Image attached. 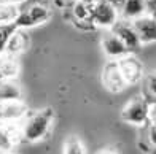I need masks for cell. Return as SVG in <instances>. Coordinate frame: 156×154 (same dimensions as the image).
I'll return each instance as SVG.
<instances>
[{
  "label": "cell",
  "instance_id": "obj_11",
  "mask_svg": "<svg viewBox=\"0 0 156 154\" xmlns=\"http://www.w3.org/2000/svg\"><path fill=\"white\" fill-rule=\"evenodd\" d=\"M101 46H102V51L105 53V56L113 59V60H118V59L124 57L126 54H129V50L126 48V45L119 40L118 35H115L112 30L107 32L102 37Z\"/></svg>",
  "mask_w": 156,
  "mask_h": 154
},
{
  "label": "cell",
  "instance_id": "obj_9",
  "mask_svg": "<svg viewBox=\"0 0 156 154\" xmlns=\"http://www.w3.org/2000/svg\"><path fill=\"white\" fill-rule=\"evenodd\" d=\"M27 115V107L23 100L0 102V122H19Z\"/></svg>",
  "mask_w": 156,
  "mask_h": 154
},
{
  "label": "cell",
  "instance_id": "obj_2",
  "mask_svg": "<svg viewBox=\"0 0 156 154\" xmlns=\"http://www.w3.org/2000/svg\"><path fill=\"white\" fill-rule=\"evenodd\" d=\"M150 113L151 107L145 99L136 97L131 102H127L124 105V108L121 110V119L131 125H145L150 121Z\"/></svg>",
  "mask_w": 156,
  "mask_h": 154
},
{
  "label": "cell",
  "instance_id": "obj_7",
  "mask_svg": "<svg viewBox=\"0 0 156 154\" xmlns=\"http://www.w3.org/2000/svg\"><path fill=\"white\" fill-rule=\"evenodd\" d=\"M116 62H118V67L121 70V73H123L124 80L127 83V86L137 84V83L144 78V65H142L140 60L136 56H132L131 53L126 54L124 57L118 59Z\"/></svg>",
  "mask_w": 156,
  "mask_h": 154
},
{
  "label": "cell",
  "instance_id": "obj_22",
  "mask_svg": "<svg viewBox=\"0 0 156 154\" xmlns=\"http://www.w3.org/2000/svg\"><path fill=\"white\" fill-rule=\"evenodd\" d=\"M75 2L76 0H54V5L61 10H72Z\"/></svg>",
  "mask_w": 156,
  "mask_h": 154
},
{
  "label": "cell",
  "instance_id": "obj_16",
  "mask_svg": "<svg viewBox=\"0 0 156 154\" xmlns=\"http://www.w3.org/2000/svg\"><path fill=\"white\" fill-rule=\"evenodd\" d=\"M19 11H21L19 5L0 2V26L2 24H13L19 15Z\"/></svg>",
  "mask_w": 156,
  "mask_h": 154
},
{
  "label": "cell",
  "instance_id": "obj_21",
  "mask_svg": "<svg viewBox=\"0 0 156 154\" xmlns=\"http://www.w3.org/2000/svg\"><path fill=\"white\" fill-rule=\"evenodd\" d=\"M147 138H148V142H150V145L156 149V125H154V124H150V125H148Z\"/></svg>",
  "mask_w": 156,
  "mask_h": 154
},
{
  "label": "cell",
  "instance_id": "obj_5",
  "mask_svg": "<svg viewBox=\"0 0 156 154\" xmlns=\"http://www.w3.org/2000/svg\"><path fill=\"white\" fill-rule=\"evenodd\" d=\"M110 30L115 35H118L119 40H121L126 45V48L129 50V53H136L137 50H140L142 43H140V38H139L136 29H134V26H132V21L121 18L112 26Z\"/></svg>",
  "mask_w": 156,
  "mask_h": 154
},
{
  "label": "cell",
  "instance_id": "obj_25",
  "mask_svg": "<svg viewBox=\"0 0 156 154\" xmlns=\"http://www.w3.org/2000/svg\"><path fill=\"white\" fill-rule=\"evenodd\" d=\"M3 3H15V5H19V3H24L26 0H0Z\"/></svg>",
  "mask_w": 156,
  "mask_h": 154
},
{
  "label": "cell",
  "instance_id": "obj_28",
  "mask_svg": "<svg viewBox=\"0 0 156 154\" xmlns=\"http://www.w3.org/2000/svg\"><path fill=\"white\" fill-rule=\"evenodd\" d=\"M83 2H86V3H89V5H94V3L99 2V0H83Z\"/></svg>",
  "mask_w": 156,
  "mask_h": 154
},
{
  "label": "cell",
  "instance_id": "obj_30",
  "mask_svg": "<svg viewBox=\"0 0 156 154\" xmlns=\"http://www.w3.org/2000/svg\"><path fill=\"white\" fill-rule=\"evenodd\" d=\"M5 154H11V152H5Z\"/></svg>",
  "mask_w": 156,
  "mask_h": 154
},
{
  "label": "cell",
  "instance_id": "obj_20",
  "mask_svg": "<svg viewBox=\"0 0 156 154\" xmlns=\"http://www.w3.org/2000/svg\"><path fill=\"white\" fill-rule=\"evenodd\" d=\"M147 89L154 99H156V72H151L147 76Z\"/></svg>",
  "mask_w": 156,
  "mask_h": 154
},
{
  "label": "cell",
  "instance_id": "obj_24",
  "mask_svg": "<svg viewBox=\"0 0 156 154\" xmlns=\"http://www.w3.org/2000/svg\"><path fill=\"white\" fill-rule=\"evenodd\" d=\"M108 2L113 5V6H115V8L119 11V10H121V6L124 5V2H126V0H108Z\"/></svg>",
  "mask_w": 156,
  "mask_h": 154
},
{
  "label": "cell",
  "instance_id": "obj_18",
  "mask_svg": "<svg viewBox=\"0 0 156 154\" xmlns=\"http://www.w3.org/2000/svg\"><path fill=\"white\" fill-rule=\"evenodd\" d=\"M64 154H86V148L76 135H70L64 142Z\"/></svg>",
  "mask_w": 156,
  "mask_h": 154
},
{
  "label": "cell",
  "instance_id": "obj_27",
  "mask_svg": "<svg viewBox=\"0 0 156 154\" xmlns=\"http://www.w3.org/2000/svg\"><path fill=\"white\" fill-rule=\"evenodd\" d=\"M97 154H116L113 149H102V151H99Z\"/></svg>",
  "mask_w": 156,
  "mask_h": 154
},
{
  "label": "cell",
  "instance_id": "obj_26",
  "mask_svg": "<svg viewBox=\"0 0 156 154\" xmlns=\"http://www.w3.org/2000/svg\"><path fill=\"white\" fill-rule=\"evenodd\" d=\"M150 121H151V124L156 125V110H153V108H151V113H150Z\"/></svg>",
  "mask_w": 156,
  "mask_h": 154
},
{
  "label": "cell",
  "instance_id": "obj_29",
  "mask_svg": "<svg viewBox=\"0 0 156 154\" xmlns=\"http://www.w3.org/2000/svg\"><path fill=\"white\" fill-rule=\"evenodd\" d=\"M150 15H151V16H153V18H154V19H156V8H154V10H153V11H151V13H150Z\"/></svg>",
  "mask_w": 156,
  "mask_h": 154
},
{
  "label": "cell",
  "instance_id": "obj_23",
  "mask_svg": "<svg viewBox=\"0 0 156 154\" xmlns=\"http://www.w3.org/2000/svg\"><path fill=\"white\" fill-rule=\"evenodd\" d=\"M145 6H147V11L151 13L156 8V0H145Z\"/></svg>",
  "mask_w": 156,
  "mask_h": 154
},
{
  "label": "cell",
  "instance_id": "obj_8",
  "mask_svg": "<svg viewBox=\"0 0 156 154\" xmlns=\"http://www.w3.org/2000/svg\"><path fill=\"white\" fill-rule=\"evenodd\" d=\"M132 26H134V29H136V32L139 35L142 45L156 43V19L150 15V13L134 19Z\"/></svg>",
  "mask_w": 156,
  "mask_h": 154
},
{
  "label": "cell",
  "instance_id": "obj_10",
  "mask_svg": "<svg viewBox=\"0 0 156 154\" xmlns=\"http://www.w3.org/2000/svg\"><path fill=\"white\" fill-rule=\"evenodd\" d=\"M21 140V127L16 122H0V151H11Z\"/></svg>",
  "mask_w": 156,
  "mask_h": 154
},
{
  "label": "cell",
  "instance_id": "obj_3",
  "mask_svg": "<svg viewBox=\"0 0 156 154\" xmlns=\"http://www.w3.org/2000/svg\"><path fill=\"white\" fill-rule=\"evenodd\" d=\"M49 18H51V10L41 3H35V5H30L29 8L19 11L15 24L18 29L26 30V29H30V27H37L48 22Z\"/></svg>",
  "mask_w": 156,
  "mask_h": 154
},
{
  "label": "cell",
  "instance_id": "obj_13",
  "mask_svg": "<svg viewBox=\"0 0 156 154\" xmlns=\"http://www.w3.org/2000/svg\"><path fill=\"white\" fill-rule=\"evenodd\" d=\"M19 75V60L16 56L2 53L0 54V81L15 80Z\"/></svg>",
  "mask_w": 156,
  "mask_h": 154
},
{
  "label": "cell",
  "instance_id": "obj_15",
  "mask_svg": "<svg viewBox=\"0 0 156 154\" xmlns=\"http://www.w3.org/2000/svg\"><path fill=\"white\" fill-rule=\"evenodd\" d=\"M23 100V91L15 83V80L0 81V102Z\"/></svg>",
  "mask_w": 156,
  "mask_h": 154
},
{
  "label": "cell",
  "instance_id": "obj_19",
  "mask_svg": "<svg viewBox=\"0 0 156 154\" xmlns=\"http://www.w3.org/2000/svg\"><path fill=\"white\" fill-rule=\"evenodd\" d=\"M18 29L16 24H2L0 26V54L5 51L6 48V43H8V40L11 38V35L15 33V30Z\"/></svg>",
  "mask_w": 156,
  "mask_h": 154
},
{
  "label": "cell",
  "instance_id": "obj_1",
  "mask_svg": "<svg viewBox=\"0 0 156 154\" xmlns=\"http://www.w3.org/2000/svg\"><path fill=\"white\" fill-rule=\"evenodd\" d=\"M53 121H54L53 108H43L37 111V113L30 115L24 121V124L21 125L23 140H26L29 143H37L40 140H43L48 135L49 129H51Z\"/></svg>",
  "mask_w": 156,
  "mask_h": 154
},
{
  "label": "cell",
  "instance_id": "obj_12",
  "mask_svg": "<svg viewBox=\"0 0 156 154\" xmlns=\"http://www.w3.org/2000/svg\"><path fill=\"white\" fill-rule=\"evenodd\" d=\"M29 43H30L29 37H27V33L24 32V29H16L15 33L11 35V38L8 40V43H6V48H5L3 53L19 57L24 51H27Z\"/></svg>",
  "mask_w": 156,
  "mask_h": 154
},
{
  "label": "cell",
  "instance_id": "obj_4",
  "mask_svg": "<svg viewBox=\"0 0 156 154\" xmlns=\"http://www.w3.org/2000/svg\"><path fill=\"white\" fill-rule=\"evenodd\" d=\"M91 19H93L94 26L112 29V26L119 19V15H118V10L108 0H99L91 8Z\"/></svg>",
  "mask_w": 156,
  "mask_h": 154
},
{
  "label": "cell",
  "instance_id": "obj_6",
  "mask_svg": "<svg viewBox=\"0 0 156 154\" xmlns=\"http://www.w3.org/2000/svg\"><path fill=\"white\" fill-rule=\"evenodd\" d=\"M102 84L112 94L123 92V91L127 87V83H126L124 76L121 73V70H119V67H118L116 60H112L104 67V70H102Z\"/></svg>",
  "mask_w": 156,
  "mask_h": 154
},
{
  "label": "cell",
  "instance_id": "obj_14",
  "mask_svg": "<svg viewBox=\"0 0 156 154\" xmlns=\"http://www.w3.org/2000/svg\"><path fill=\"white\" fill-rule=\"evenodd\" d=\"M119 11H121L123 19H129V21H134L148 13L145 6V0H126Z\"/></svg>",
  "mask_w": 156,
  "mask_h": 154
},
{
  "label": "cell",
  "instance_id": "obj_17",
  "mask_svg": "<svg viewBox=\"0 0 156 154\" xmlns=\"http://www.w3.org/2000/svg\"><path fill=\"white\" fill-rule=\"evenodd\" d=\"M91 8H93V5L83 2V0H76L70 10L73 21H93L91 19Z\"/></svg>",
  "mask_w": 156,
  "mask_h": 154
}]
</instances>
